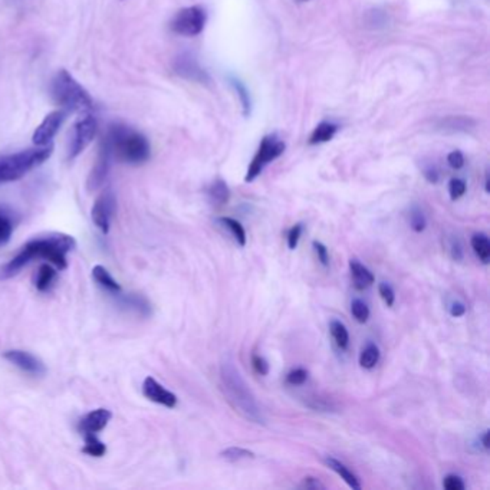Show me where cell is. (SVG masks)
Returning <instances> with one entry per match:
<instances>
[{
  "instance_id": "6da1fadb",
  "label": "cell",
  "mask_w": 490,
  "mask_h": 490,
  "mask_svg": "<svg viewBox=\"0 0 490 490\" xmlns=\"http://www.w3.org/2000/svg\"><path fill=\"white\" fill-rule=\"evenodd\" d=\"M77 247L72 236L65 233H49L43 237H35L22 246L19 254L14 256L2 269V278L18 275L23 267L35 259H45L56 269L64 271L68 267L66 255Z\"/></svg>"
},
{
  "instance_id": "7a4b0ae2",
  "label": "cell",
  "mask_w": 490,
  "mask_h": 490,
  "mask_svg": "<svg viewBox=\"0 0 490 490\" xmlns=\"http://www.w3.org/2000/svg\"><path fill=\"white\" fill-rule=\"evenodd\" d=\"M220 384L223 393H225L229 403L236 408V411H239L245 419L250 421L258 424L265 423L263 413L258 404L256 397L249 389L234 363L229 358L220 365Z\"/></svg>"
},
{
  "instance_id": "3957f363",
  "label": "cell",
  "mask_w": 490,
  "mask_h": 490,
  "mask_svg": "<svg viewBox=\"0 0 490 490\" xmlns=\"http://www.w3.org/2000/svg\"><path fill=\"white\" fill-rule=\"evenodd\" d=\"M107 140L110 141L112 154L127 164H143L151 156V147L145 136L128 125L112 124L108 130Z\"/></svg>"
},
{
  "instance_id": "277c9868",
  "label": "cell",
  "mask_w": 490,
  "mask_h": 490,
  "mask_svg": "<svg viewBox=\"0 0 490 490\" xmlns=\"http://www.w3.org/2000/svg\"><path fill=\"white\" fill-rule=\"evenodd\" d=\"M53 153V144L38 145L36 148L0 157V184L16 182L35 167L47 161Z\"/></svg>"
},
{
  "instance_id": "5b68a950",
  "label": "cell",
  "mask_w": 490,
  "mask_h": 490,
  "mask_svg": "<svg viewBox=\"0 0 490 490\" xmlns=\"http://www.w3.org/2000/svg\"><path fill=\"white\" fill-rule=\"evenodd\" d=\"M52 97L66 112H88L94 102L86 89L66 69H61L52 81Z\"/></svg>"
},
{
  "instance_id": "8992f818",
  "label": "cell",
  "mask_w": 490,
  "mask_h": 490,
  "mask_svg": "<svg viewBox=\"0 0 490 490\" xmlns=\"http://www.w3.org/2000/svg\"><path fill=\"white\" fill-rule=\"evenodd\" d=\"M285 143L282 141L276 134H269L262 138L258 151L247 167V173L245 175V182L252 183L262 174L266 166H269L272 161L279 158L285 153Z\"/></svg>"
},
{
  "instance_id": "52a82bcc",
  "label": "cell",
  "mask_w": 490,
  "mask_h": 490,
  "mask_svg": "<svg viewBox=\"0 0 490 490\" xmlns=\"http://www.w3.org/2000/svg\"><path fill=\"white\" fill-rule=\"evenodd\" d=\"M207 14L201 6H188L175 13L170 26L171 31L183 36H197L203 32Z\"/></svg>"
},
{
  "instance_id": "ba28073f",
  "label": "cell",
  "mask_w": 490,
  "mask_h": 490,
  "mask_svg": "<svg viewBox=\"0 0 490 490\" xmlns=\"http://www.w3.org/2000/svg\"><path fill=\"white\" fill-rule=\"evenodd\" d=\"M97 132V121L91 114H85L73 127V138L69 148V158H77L91 144Z\"/></svg>"
},
{
  "instance_id": "9c48e42d",
  "label": "cell",
  "mask_w": 490,
  "mask_h": 490,
  "mask_svg": "<svg viewBox=\"0 0 490 490\" xmlns=\"http://www.w3.org/2000/svg\"><path fill=\"white\" fill-rule=\"evenodd\" d=\"M111 157H112V150H111L110 141L107 140V137H103L99 144L97 161H95L91 173H89L88 182H86V188L89 191H94V190L99 188L103 184V182H106V178L110 171V166H111Z\"/></svg>"
},
{
  "instance_id": "30bf717a",
  "label": "cell",
  "mask_w": 490,
  "mask_h": 490,
  "mask_svg": "<svg viewBox=\"0 0 490 490\" xmlns=\"http://www.w3.org/2000/svg\"><path fill=\"white\" fill-rule=\"evenodd\" d=\"M115 206H117L115 196L111 190L103 191L93 206V210H91L93 221L103 234H107L110 232L111 219L115 213Z\"/></svg>"
},
{
  "instance_id": "8fae6325",
  "label": "cell",
  "mask_w": 490,
  "mask_h": 490,
  "mask_svg": "<svg viewBox=\"0 0 490 490\" xmlns=\"http://www.w3.org/2000/svg\"><path fill=\"white\" fill-rule=\"evenodd\" d=\"M68 112L65 110H58L43 118V121L34 132V144L35 145H47L52 143V138L56 136L59 128L62 127Z\"/></svg>"
},
{
  "instance_id": "7c38bea8",
  "label": "cell",
  "mask_w": 490,
  "mask_h": 490,
  "mask_svg": "<svg viewBox=\"0 0 490 490\" xmlns=\"http://www.w3.org/2000/svg\"><path fill=\"white\" fill-rule=\"evenodd\" d=\"M174 71L177 75H180L182 78H186L188 81L201 82V84L209 82V75H207V72L200 66L197 59L195 56H191L190 53H183L175 58Z\"/></svg>"
},
{
  "instance_id": "4fadbf2b",
  "label": "cell",
  "mask_w": 490,
  "mask_h": 490,
  "mask_svg": "<svg viewBox=\"0 0 490 490\" xmlns=\"http://www.w3.org/2000/svg\"><path fill=\"white\" fill-rule=\"evenodd\" d=\"M143 394L145 398L160 406H164L167 408H174L177 406V397L174 393L169 391L167 389L154 380L153 377H147L143 382Z\"/></svg>"
},
{
  "instance_id": "5bb4252c",
  "label": "cell",
  "mask_w": 490,
  "mask_h": 490,
  "mask_svg": "<svg viewBox=\"0 0 490 490\" xmlns=\"http://www.w3.org/2000/svg\"><path fill=\"white\" fill-rule=\"evenodd\" d=\"M112 419V413L107 408H97L89 411L78 423V430L85 434H97L101 430L107 427L110 420Z\"/></svg>"
},
{
  "instance_id": "9a60e30c",
  "label": "cell",
  "mask_w": 490,
  "mask_h": 490,
  "mask_svg": "<svg viewBox=\"0 0 490 490\" xmlns=\"http://www.w3.org/2000/svg\"><path fill=\"white\" fill-rule=\"evenodd\" d=\"M5 358L13 365H16L22 371H25V373L34 376H42L45 373L43 363L39 358H36L35 355L29 354L26 351H21V350L8 351L5 352Z\"/></svg>"
},
{
  "instance_id": "2e32d148",
  "label": "cell",
  "mask_w": 490,
  "mask_h": 490,
  "mask_svg": "<svg viewBox=\"0 0 490 490\" xmlns=\"http://www.w3.org/2000/svg\"><path fill=\"white\" fill-rule=\"evenodd\" d=\"M350 271H351V276H352V285L355 289L364 291L374 284L376 278H374L373 272H371L367 266H364L358 260H355V259L350 260Z\"/></svg>"
},
{
  "instance_id": "e0dca14e",
  "label": "cell",
  "mask_w": 490,
  "mask_h": 490,
  "mask_svg": "<svg viewBox=\"0 0 490 490\" xmlns=\"http://www.w3.org/2000/svg\"><path fill=\"white\" fill-rule=\"evenodd\" d=\"M323 463L328 466L332 471H335L338 476H341V479H343L351 489H354V490L361 489V483H360L358 478H356L355 474L343 462H339L338 458H335L332 456H326L323 458Z\"/></svg>"
},
{
  "instance_id": "ac0fdd59",
  "label": "cell",
  "mask_w": 490,
  "mask_h": 490,
  "mask_svg": "<svg viewBox=\"0 0 490 490\" xmlns=\"http://www.w3.org/2000/svg\"><path fill=\"white\" fill-rule=\"evenodd\" d=\"M339 130V125L332 123V121H322L319 123L315 130L312 131L310 137H309V144L310 145H318V144H323L331 141Z\"/></svg>"
},
{
  "instance_id": "d6986e66",
  "label": "cell",
  "mask_w": 490,
  "mask_h": 490,
  "mask_svg": "<svg viewBox=\"0 0 490 490\" xmlns=\"http://www.w3.org/2000/svg\"><path fill=\"white\" fill-rule=\"evenodd\" d=\"M56 279V271L52 265L43 263L39 266V269L34 278V285L39 292H48Z\"/></svg>"
},
{
  "instance_id": "ffe728a7",
  "label": "cell",
  "mask_w": 490,
  "mask_h": 490,
  "mask_svg": "<svg viewBox=\"0 0 490 490\" xmlns=\"http://www.w3.org/2000/svg\"><path fill=\"white\" fill-rule=\"evenodd\" d=\"M93 278L97 280V284L102 289H106L107 292L114 293V295H118L121 292L120 284H118V282L111 276V273L103 266L97 265L94 267V269H93Z\"/></svg>"
},
{
  "instance_id": "44dd1931",
  "label": "cell",
  "mask_w": 490,
  "mask_h": 490,
  "mask_svg": "<svg viewBox=\"0 0 490 490\" xmlns=\"http://www.w3.org/2000/svg\"><path fill=\"white\" fill-rule=\"evenodd\" d=\"M217 223L223 229H226L232 234V237L236 241L237 245H241L242 247L246 246L247 236H246V230L242 226L241 221H237L232 217H220V219H217Z\"/></svg>"
},
{
  "instance_id": "7402d4cb",
  "label": "cell",
  "mask_w": 490,
  "mask_h": 490,
  "mask_svg": "<svg viewBox=\"0 0 490 490\" xmlns=\"http://www.w3.org/2000/svg\"><path fill=\"white\" fill-rule=\"evenodd\" d=\"M120 298V302L124 306H128L134 310H137L141 315H150L151 312V305L148 304V301L141 295H123L121 292L117 295Z\"/></svg>"
},
{
  "instance_id": "603a6c76",
  "label": "cell",
  "mask_w": 490,
  "mask_h": 490,
  "mask_svg": "<svg viewBox=\"0 0 490 490\" xmlns=\"http://www.w3.org/2000/svg\"><path fill=\"white\" fill-rule=\"evenodd\" d=\"M207 196H209L210 201L216 206H223L226 204L230 199V190L228 184L223 180H215L210 187L207 188Z\"/></svg>"
},
{
  "instance_id": "cb8c5ba5",
  "label": "cell",
  "mask_w": 490,
  "mask_h": 490,
  "mask_svg": "<svg viewBox=\"0 0 490 490\" xmlns=\"http://www.w3.org/2000/svg\"><path fill=\"white\" fill-rule=\"evenodd\" d=\"M471 247L474 250V254L479 258V260L485 265L489 263L490 260V242L489 237L485 233H474L471 236Z\"/></svg>"
},
{
  "instance_id": "d4e9b609",
  "label": "cell",
  "mask_w": 490,
  "mask_h": 490,
  "mask_svg": "<svg viewBox=\"0 0 490 490\" xmlns=\"http://www.w3.org/2000/svg\"><path fill=\"white\" fill-rule=\"evenodd\" d=\"M330 332L335 341V344L338 345L339 350H347L348 345H350V334H348V330H347V326L338 321V319H334L330 322Z\"/></svg>"
},
{
  "instance_id": "484cf974",
  "label": "cell",
  "mask_w": 490,
  "mask_h": 490,
  "mask_svg": "<svg viewBox=\"0 0 490 490\" xmlns=\"http://www.w3.org/2000/svg\"><path fill=\"white\" fill-rule=\"evenodd\" d=\"M378 361L380 348L373 343H368L360 354V365L365 369H373L378 364Z\"/></svg>"
},
{
  "instance_id": "4316f807",
  "label": "cell",
  "mask_w": 490,
  "mask_h": 490,
  "mask_svg": "<svg viewBox=\"0 0 490 490\" xmlns=\"http://www.w3.org/2000/svg\"><path fill=\"white\" fill-rule=\"evenodd\" d=\"M84 439H85V445L82 449L84 453L93 457H102L107 453V445L97 437V434H85Z\"/></svg>"
},
{
  "instance_id": "83f0119b",
  "label": "cell",
  "mask_w": 490,
  "mask_h": 490,
  "mask_svg": "<svg viewBox=\"0 0 490 490\" xmlns=\"http://www.w3.org/2000/svg\"><path fill=\"white\" fill-rule=\"evenodd\" d=\"M220 457L223 460H226V462L234 463V462H241V460L245 458H255V453L243 448H229L220 452Z\"/></svg>"
},
{
  "instance_id": "f1b7e54d",
  "label": "cell",
  "mask_w": 490,
  "mask_h": 490,
  "mask_svg": "<svg viewBox=\"0 0 490 490\" xmlns=\"http://www.w3.org/2000/svg\"><path fill=\"white\" fill-rule=\"evenodd\" d=\"M474 123L470 120V118H465V117H450L448 120H444L441 123V128L445 131H466L469 130Z\"/></svg>"
},
{
  "instance_id": "f546056e",
  "label": "cell",
  "mask_w": 490,
  "mask_h": 490,
  "mask_svg": "<svg viewBox=\"0 0 490 490\" xmlns=\"http://www.w3.org/2000/svg\"><path fill=\"white\" fill-rule=\"evenodd\" d=\"M408 221H410V228L413 232L415 233H421L426 230L427 228V219L423 213V210L420 207L414 206L413 209L410 210V216H408Z\"/></svg>"
},
{
  "instance_id": "4dcf8cb0",
  "label": "cell",
  "mask_w": 490,
  "mask_h": 490,
  "mask_svg": "<svg viewBox=\"0 0 490 490\" xmlns=\"http://www.w3.org/2000/svg\"><path fill=\"white\" fill-rule=\"evenodd\" d=\"M229 81H230V84L233 85V88L236 89L237 95H239L241 102H242V107H243V114L247 117V115L250 114L252 102H250V95H249V93H247L246 86H245V85H243L239 79H237V78H233V77H230V78H229Z\"/></svg>"
},
{
  "instance_id": "1f68e13d",
  "label": "cell",
  "mask_w": 490,
  "mask_h": 490,
  "mask_svg": "<svg viewBox=\"0 0 490 490\" xmlns=\"http://www.w3.org/2000/svg\"><path fill=\"white\" fill-rule=\"evenodd\" d=\"M351 314L360 323H365L369 318V308L361 299H354L351 302Z\"/></svg>"
},
{
  "instance_id": "d6a6232c",
  "label": "cell",
  "mask_w": 490,
  "mask_h": 490,
  "mask_svg": "<svg viewBox=\"0 0 490 490\" xmlns=\"http://www.w3.org/2000/svg\"><path fill=\"white\" fill-rule=\"evenodd\" d=\"M13 223L9 216L0 213V245H5L10 241V236L13 233Z\"/></svg>"
},
{
  "instance_id": "836d02e7",
  "label": "cell",
  "mask_w": 490,
  "mask_h": 490,
  "mask_svg": "<svg viewBox=\"0 0 490 490\" xmlns=\"http://www.w3.org/2000/svg\"><path fill=\"white\" fill-rule=\"evenodd\" d=\"M466 182L462 180V178H452L450 183H449V195H450V199L453 201L458 200L460 197H462L465 193H466Z\"/></svg>"
},
{
  "instance_id": "e575fe53",
  "label": "cell",
  "mask_w": 490,
  "mask_h": 490,
  "mask_svg": "<svg viewBox=\"0 0 490 490\" xmlns=\"http://www.w3.org/2000/svg\"><path fill=\"white\" fill-rule=\"evenodd\" d=\"M302 232H304V225H302V223H296V225H293V226L289 229L286 241H288V247H289L291 250H295L296 247H298V243H299V241H301Z\"/></svg>"
},
{
  "instance_id": "d590c367",
  "label": "cell",
  "mask_w": 490,
  "mask_h": 490,
  "mask_svg": "<svg viewBox=\"0 0 490 490\" xmlns=\"http://www.w3.org/2000/svg\"><path fill=\"white\" fill-rule=\"evenodd\" d=\"M378 293L381 296V299L385 302V305L387 306H393L394 302H395V292L394 289L389 285V284H385V282H381V284L378 285Z\"/></svg>"
},
{
  "instance_id": "8d00e7d4",
  "label": "cell",
  "mask_w": 490,
  "mask_h": 490,
  "mask_svg": "<svg viewBox=\"0 0 490 490\" xmlns=\"http://www.w3.org/2000/svg\"><path fill=\"white\" fill-rule=\"evenodd\" d=\"M308 380V371L304 368H295L286 376V382L291 385H302Z\"/></svg>"
},
{
  "instance_id": "74e56055",
  "label": "cell",
  "mask_w": 490,
  "mask_h": 490,
  "mask_svg": "<svg viewBox=\"0 0 490 490\" xmlns=\"http://www.w3.org/2000/svg\"><path fill=\"white\" fill-rule=\"evenodd\" d=\"M443 486L445 490H465L466 487L463 479L457 474H448L443 480Z\"/></svg>"
},
{
  "instance_id": "f35d334b",
  "label": "cell",
  "mask_w": 490,
  "mask_h": 490,
  "mask_svg": "<svg viewBox=\"0 0 490 490\" xmlns=\"http://www.w3.org/2000/svg\"><path fill=\"white\" fill-rule=\"evenodd\" d=\"M312 246H314V250H315V254L318 256V260L321 262L322 266L325 267H328L330 266V252H328V247H326L323 243L315 241L314 243H312Z\"/></svg>"
},
{
  "instance_id": "ab89813d",
  "label": "cell",
  "mask_w": 490,
  "mask_h": 490,
  "mask_svg": "<svg viewBox=\"0 0 490 490\" xmlns=\"http://www.w3.org/2000/svg\"><path fill=\"white\" fill-rule=\"evenodd\" d=\"M252 365H254L255 371L259 374V376H267L269 374V363H267L262 355H258L255 354L254 356H252Z\"/></svg>"
},
{
  "instance_id": "60d3db41",
  "label": "cell",
  "mask_w": 490,
  "mask_h": 490,
  "mask_svg": "<svg viewBox=\"0 0 490 490\" xmlns=\"http://www.w3.org/2000/svg\"><path fill=\"white\" fill-rule=\"evenodd\" d=\"M308 407H310L312 410H317V411H332L334 410V404L330 403V401H325L323 398H310V401H308Z\"/></svg>"
},
{
  "instance_id": "b9f144b4",
  "label": "cell",
  "mask_w": 490,
  "mask_h": 490,
  "mask_svg": "<svg viewBox=\"0 0 490 490\" xmlns=\"http://www.w3.org/2000/svg\"><path fill=\"white\" fill-rule=\"evenodd\" d=\"M448 162L452 169H462L465 166V156L462 154V151L454 150L448 156Z\"/></svg>"
},
{
  "instance_id": "7bdbcfd3",
  "label": "cell",
  "mask_w": 490,
  "mask_h": 490,
  "mask_svg": "<svg viewBox=\"0 0 490 490\" xmlns=\"http://www.w3.org/2000/svg\"><path fill=\"white\" fill-rule=\"evenodd\" d=\"M450 255L456 262H462L465 258V252H463V246L460 243L458 239H453L450 243Z\"/></svg>"
},
{
  "instance_id": "ee69618b",
  "label": "cell",
  "mask_w": 490,
  "mask_h": 490,
  "mask_svg": "<svg viewBox=\"0 0 490 490\" xmlns=\"http://www.w3.org/2000/svg\"><path fill=\"white\" fill-rule=\"evenodd\" d=\"M299 487L306 489V490H322V489H325V485L317 478H305Z\"/></svg>"
},
{
  "instance_id": "f6af8a7d",
  "label": "cell",
  "mask_w": 490,
  "mask_h": 490,
  "mask_svg": "<svg viewBox=\"0 0 490 490\" xmlns=\"http://www.w3.org/2000/svg\"><path fill=\"white\" fill-rule=\"evenodd\" d=\"M449 312H450V315L454 317V318L463 317L466 314V305L463 302H457L456 301L449 306Z\"/></svg>"
},
{
  "instance_id": "bcb514c9",
  "label": "cell",
  "mask_w": 490,
  "mask_h": 490,
  "mask_svg": "<svg viewBox=\"0 0 490 490\" xmlns=\"http://www.w3.org/2000/svg\"><path fill=\"white\" fill-rule=\"evenodd\" d=\"M423 173H424V177L427 178L428 183H433V184H434V183L439 182L440 174H439V170H437L434 166H428V167L423 169Z\"/></svg>"
},
{
  "instance_id": "7dc6e473",
  "label": "cell",
  "mask_w": 490,
  "mask_h": 490,
  "mask_svg": "<svg viewBox=\"0 0 490 490\" xmlns=\"http://www.w3.org/2000/svg\"><path fill=\"white\" fill-rule=\"evenodd\" d=\"M479 444H480V448L485 452L489 450V432H487V430H485V432L479 436Z\"/></svg>"
}]
</instances>
